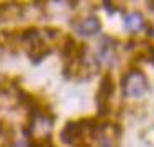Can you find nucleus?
Here are the masks:
<instances>
[{"label":"nucleus","mask_w":154,"mask_h":147,"mask_svg":"<svg viewBox=\"0 0 154 147\" xmlns=\"http://www.w3.org/2000/svg\"><path fill=\"white\" fill-rule=\"evenodd\" d=\"M85 147H87V146H85Z\"/></svg>","instance_id":"obj_5"},{"label":"nucleus","mask_w":154,"mask_h":147,"mask_svg":"<svg viewBox=\"0 0 154 147\" xmlns=\"http://www.w3.org/2000/svg\"><path fill=\"white\" fill-rule=\"evenodd\" d=\"M143 26H144V18H143L141 13H131V15H126L125 18V28L131 33H136L139 31Z\"/></svg>","instance_id":"obj_4"},{"label":"nucleus","mask_w":154,"mask_h":147,"mask_svg":"<svg viewBox=\"0 0 154 147\" xmlns=\"http://www.w3.org/2000/svg\"><path fill=\"white\" fill-rule=\"evenodd\" d=\"M82 132H84V129H82V124L80 123H67L64 131L61 132V139L66 144H71V142L79 141Z\"/></svg>","instance_id":"obj_2"},{"label":"nucleus","mask_w":154,"mask_h":147,"mask_svg":"<svg viewBox=\"0 0 154 147\" xmlns=\"http://www.w3.org/2000/svg\"><path fill=\"white\" fill-rule=\"evenodd\" d=\"M123 93L126 97H141L148 90V80L139 70H131L122 79Z\"/></svg>","instance_id":"obj_1"},{"label":"nucleus","mask_w":154,"mask_h":147,"mask_svg":"<svg viewBox=\"0 0 154 147\" xmlns=\"http://www.w3.org/2000/svg\"><path fill=\"white\" fill-rule=\"evenodd\" d=\"M75 29L84 36H92L100 31V20L97 16H87L80 25H75Z\"/></svg>","instance_id":"obj_3"}]
</instances>
